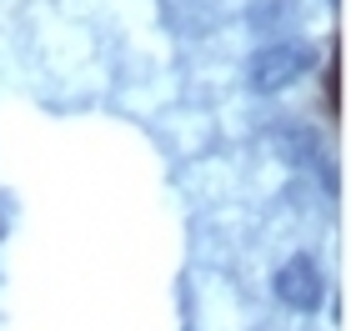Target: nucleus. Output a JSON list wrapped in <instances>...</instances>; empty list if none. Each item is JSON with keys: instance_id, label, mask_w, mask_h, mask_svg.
<instances>
[{"instance_id": "nucleus-1", "label": "nucleus", "mask_w": 351, "mask_h": 331, "mask_svg": "<svg viewBox=\"0 0 351 331\" xmlns=\"http://www.w3.org/2000/svg\"><path fill=\"white\" fill-rule=\"evenodd\" d=\"M311 66V56L301 51V45H266V51L251 56V66H246V81L251 90H266V96H276V90H286L291 81H301Z\"/></svg>"}, {"instance_id": "nucleus-2", "label": "nucleus", "mask_w": 351, "mask_h": 331, "mask_svg": "<svg viewBox=\"0 0 351 331\" xmlns=\"http://www.w3.org/2000/svg\"><path fill=\"white\" fill-rule=\"evenodd\" d=\"M276 296H281V306H291V311H316L322 306V296H326V281H322V266H316L311 256H291L276 271Z\"/></svg>"}]
</instances>
